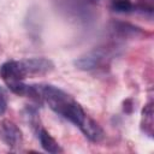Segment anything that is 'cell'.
<instances>
[{"label":"cell","mask_w":154,"mask_h":154,"mask_svg":"<svg viewBox=\"0 0 154 154\" xmlns=\"http://www.w3.org/2000/svg\"><path fill=\"white\" fill-rule=\"evenodd\" d=\"M0 77L12 93L20 96L26 94L28 85L23 83L25 75L19 60H10L4 63L0 66Z\"/></svg>","instance_id":"7a4b0ae2"},{"label":"cell","mask_w":154,"mask_h":154,"mask_svg":"<svg viewBox=\"0 0 154 154\" xmlns=\"http://www.w3.org/2000/svg\"><path fill=\"white\" fill-rule=\"evenodd\" d=\"M40 88L42 100L47 102L51 109H53L55 113L64 117L72 124L77 125L78 128L83 124L88 116L85 114L82 106L77 101H75L69 94L51 84L40 85Z\"/></svg>","instance_id":"6da1fadb"},{"label":"cell","mask_w":154,"mask_h":154,"mask_svg":"<svg viewBox=\"0 0 154 154\" xmlns=\"http://www.w3.org/2000/svg\"><path fill=\"white\" fill-rule=\"evenodd\" d=\"M0 140L11 149H17L23 143V135L20 129L8 119L0 122Z\"/></svg>","instance_id":"3957f363"},{"label":"cell","mask_w":154,"mask_h":154,"mask_svg":"<svg viewBox=\"0 0 154 154\" xmlns=\"http://www.w3.org/2000/svg\"><path fill=\"white\" fill-rule=\"evenodd\" d=\"M38 140H40V143H41L42 148H43L46 152L53 153V154L61 152L60 146H59L58 142L51 136V134H49L47 130L40 129V131H38Z\"/></svg>","instance_id":"ba28073f"},{"label":"cell","mask_w":154,"mask_h":154,"mask_svg":"<svg viewBox=\"0 0 154 154\" xmlns=\"http://www.w3.org/2000/svg\"><path fill=\"white\" fill-rule=\"evenodd\" d=\"M141 128L146 135H148L150 137L153 136V132H154V109H153L152 102L146 105L144 108L142 109Z\"/></svg>","instance_id":"52a82bcc"},{"label":"cell","mask_w":154,"mask_h":154,"mask_svg":"<svg viewBox=\"0 0 154 154\" xmlns=\"http://www.w3.org/2000/svg\"><path fill=\"white\" fill-rule=\"evenodd\" d=\"M79 129H81V131L84 134V136H85L88 140L93 141V142H100V141L103 138V136H105L102 128H101L94 119H91V118H89V117H87V119H85L84 123L79 126Z\"/></svg>","instance_id":"8992f818"},{"label":"cell","mask_w":154,"mask_h":154,"mask_svg":"<svg viewBox=\"0 0 154 154\" xmlns=\"http://www.w3.org/2000/svg\"><path fill=\"white\" fill-rule=\"evenodd\" d=\"M112 8L117 12H129L132 10L130 0H112Z\"/></svg>","instance_id":"9c48e42d"},{"label":"cell","mask_w":154,"mask_h":154,"mask_svg":"<svg viewBox=\"0 0 154 154\" xmlns=\"http://www.w3.org/2000/svg\"><path fill=\"white\" fill-rule=\"evenodd\" d=\"M7 109V96L5 90L0 87V116H2Z\"/></svg>","instance_id":"30bf717a"},{"label":"cell","mask_w":154,"mask_h":154,"mask_svg":"<svg viewBox=\"0 0 154 154\" xmlns=\"http://www.w3.org/2000/svg\"><path fill=\"white\" fill-rule=\"evenodd\" d=\"M25 77L28 76H43L53 71L54 64L46 58H30L19 60Z\"/></svg>","instance_id":"277c9868"},{"label":"cell","mask_w":154,"mask_h":154,"mask_svg":"<svg viewBox=\"0 0 154 154\" xmlns=\"http://www.w3.org/2000/svg\"><path fill=\"white\" fill-rule=\"evenodd\" d=\"M105 58V53L101 49H94L90 51L89 53L79 57L77 60H75V66L79 70H84V71H89L95 69Z\"/></svg>","instance_id":"5b68a950"}]
</instances>
